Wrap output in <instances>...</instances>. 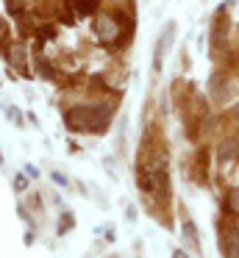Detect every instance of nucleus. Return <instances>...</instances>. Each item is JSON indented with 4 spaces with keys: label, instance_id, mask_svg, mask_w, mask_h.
Wrapping results in <instances>:
<instances>
[{
    "label": "nucleus",
    "instance_id": "7",
    "mask_svg": "<svg viewBox=\"0 0 239 258\" xmlns=\"http://www.w3.org/2000/svg\"><path fill=\"white\" fill-rule=\"evenodd\" d=\"M183 233H186V239H189V244H192V247H195V250H198V233H195V225H192V222H189V219H186V222H183Z\"/></svg>",
    "mask_w": 239,
    "mask_h": 258
},
{
    "label": "nucleus",
    "instance_id": "5",
    "mask_svg": "<svg viewBox=\"0 0 239 258\" xmlns=\"http://www.w3.org/2000/svg\"><path fill=\"white\" fill-rule=\"evenodd\" d=\"M217 156H220V161H233V158L239 156V139L236 136H225V139L220 142V147H217Z\"/></svg>",
    "mask_w": 239,
    "mask_h": 258
},
{
    "label": "nucleus",
    "instance_id": "9",
    "mask_svg": "<svg viewBox=\"0 0 239 258\" xmlns=\"http://www.w3.org/2000/svg\"><path fill=\"white\" fill-rule=\"evenodd\" d=\"M172 258H186V252H181V250H175V252H172Z\"/></svg>",
    "mask_w": 239,
    "mask_h": 258
},
{
    "label": "nucleus",
    "instance_id": "4",
    "mask_svg": "<svg viewBox=\"0 0 239 258\" xmlns=\"http://www.w3.org/2000/svg\"><path fill=\"white\" fill-rule=\"evenodd\" d=\"M94 34H98L100 42H114L117 36H120V25H117L111 17H98V23H94Z\"/></svg>",
    "mask_w": 239,
    "mask_h": 258
},
{
    "label": "nucleus",
    "instance_id": "8",
    "mask_svg": "<svg viewBox=\"0 0 239 258\" xmlns=\"http://www.w3.org/2000/svg\"><path fill=\"white\" fill-rule=\"evenodd\" d=\"M231 117H233V122H236V125H239V103H236V106H233V111H231Z\"/></svg>",
    "mask_w": 239,
    "mask_h": 258
},
{
    "label": "nucleus",
    "instance_id": "6",
    "mask_svg": "<svg viewBox=\"0 0 239 258\" xmlns=\"http://www.w3.org/2000/svg\"><path fill=\"white\" fill-rule=\"evenodd\" d=\"M225 208L231 214H236L239 217V189H231L228 191V197H225Z\"/></svg>",
    "mask_w": 239,
    "mask_h": 258
},
{
    "label": "nucleus",
    "instance_id": "2",
    "mask_svg": "<svg viewBox=\"0 0 239 258\" xmlns=\"http://www.w3.org/2000/svg\"><path fill=\"white\" fill-rule=\"evenodd\" d=\"M209 89H211V97H214L217 103H228V100H231V95L236 92V84L231 81V75H228V73H217L214 78L209 81Z\"/></svg>",
    "mask_w": 239,
    "mask_h": 258
},
{
    "label": "nucleus",
    "instance_id": "3",
    "mask_svg": "<svg viewBox=\"0 0 239 258\" xmlns=\"http://www.w3.org/2000/svg\"><path fill=\"white\" fill-rule=\"evenodd\" d=\"M172 39H175V23H167V28L161 31V36L156 39V50H153V67L156 70H161L164 56L170 53V47H172Z\"/></svg>",
    "mask_w": 239,
    "mask_h": 258
},
{
    "label": "nucleus",
    "instance_id": "1",
    "mask_svg": "<svg viewBox=\"0 0 239 258\" xmlns=\"http://www.w3.org/2000/svg\"><path fill=\"white\" fill-rule=\"evenodd\" d=\"M106 122H109V108L106 106H94V108H72L70 114H67V125L75 131H86V128H106Z\"/></svg>",
    "mask_w": 239,
    "mask_h": 258
}]
</instances>
